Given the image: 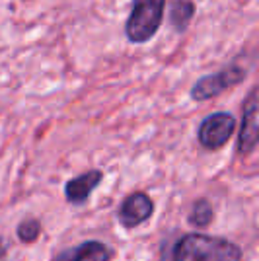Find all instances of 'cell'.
<instances>
[{"mask_svg":"<svg viewBox=\"0 0 259 261\" xmlns=\"http://www.w3.org/2000/svg\"><path fill=\"white\" fill-rule=\"evenodd\" d=\"M240 246L226 238L209 234H185L175 242L172 261H240Z\"/></svg>","mask_w":259,"mask_h":261,"instance_id":"obj_1","label":"cell"},{"mask_svg":"<svg viewBox=\"0 0 259 261\" xmlns=\"http://www.w3.org/2000/svg\"><path fill=\"white\" fill-rule=\"evenodd\" d=\"M166 0H133L125 22V35L131 43H146L160 30Z\"/></svg>","mask_w":259,"mask_h":261,"instance_id":"obj_2","label":"cell"},{"mask_svg":"<svg viewBox=\"0 0 259 261\" xmlns=\"http://www.w3.org/2000/svg\"><path fill=\"white\" fill-rule=\"evenodd\" d=\"M246 78V70L238 65H228L215 74H206L199 78L191 88V98L195 101H206L220 94H224L230 88L242 84Z\"/></svg>","mask_w":259,"mask_h":261,"instance_id":"obj_3","label":"cell"},{"mask_svg":"<svg viewBox=\"0 0 259 261\" xmlns=\"http://www.w3.org/2000/svg\"><path fill=\"white\" fill-rule=\"evenodd\" d=\"M236 130V119L228 111H216L206 115L199 125L197 139L199 144L206 150H218L226 144Z\"/></svg>","mask_w":259,"mask_h":261,"instance_id":"obj_4","label":"cell"},{"mask_svg":"<svg viewBox=\"0 0 259 261\" xmlns=\"http://www.w3.org/2000/svg\"><path fill=\"white\" fill-rule=\"evenodd\" d=\"M259 144V84L249 90L242 108V127L238 130V152L249 154Z\"/></svg>","mask_w":259,"mask_h":261,"instance_id":"obj_5","label":"cell"},{"mask_svg":"<svg viewBox=\"0 0 259 261\" xmlns=\"http://www.w3.org/2000/svg\"><path fill=\"white\" fill-rule=\"evenodd\" d=\"M154 213V203L144 191H135L129 197H125V201L119 207V222L125 228H137L142 222H146Z\"/></svg>","mask_w":259,"mask_h":261,"instance_id":"obj_6","label":"cell"},{"mask_svg":"<svg viewBox=\"0 0 259 261\" xmlns=\"http://www.w3.org/2000/svg\"><path fill=\"white\" fill-rule=\"evenodd\" d=\"M101 179H103V172L101 170H90L86 174H80L72 177V179H68L65 185L66 201L72 203V205L86 203L88 197L92 195V191L101 184Z\"/></svg>","mask_w":259,"mask_h":261,"instance_id":"obj_7","label":"cell"},{"mask_svg":"<svg viewBox=\"0 0 259 261\" xmlns=\"http://www.w3.org/2000/svg\"><path fill=\"white\" fill-rule=\"evenodd\" d=\"M55 261H111V250L97 240H88L76 248L61 251Z\"/></svg>","mask_w":259,"mask_h":261,"instance_id":"obj_8","label":"cell"},{"mask_svg":"<svg viewBox=\"0 0 259 261\" xmlns=\"http://www.w3.org/2000/svg\"><path fill=\"white\" fill-rule=\"evenodd\" d=\"M195 16V2L193 0H173L172 10H170V23L177 33H184Z\"/></svg>","mask_w":259,"mask_h":261,"instance_id":"obj_9","label":"cell"},{"mask_svg":"<svg viewBox=\"0 0 259 261\" xmlns=\"http://www.w3.org/2000/svg\"><path fill=\"white\" fill-rule=\"evenodd\" d=\"M215 218V211H213V205L209 203V199H197L193 205H191V211L187 215V220L189 224H193L197 228H205L213 222Z\"/></svg>","mask_w":259,"mask_h":261,"instance_id":"obj_10","label":"cell"},{"mask_svg":"<svg viewBox=\"0 0 259 261\" xmlns=\"http://www.w3.org/2000/svg\"><path fill=\"white\" fill-rule=\"evenodd\" d=\"M18 238L22 240L23 244H32L39 238L41 234V224L37 218H23L22 222L18 224V230H16Z\"/></svg>","mask_w":259,"mask_h":261,"instance_id":"obj_11","label":"cell"}]
</instances>
